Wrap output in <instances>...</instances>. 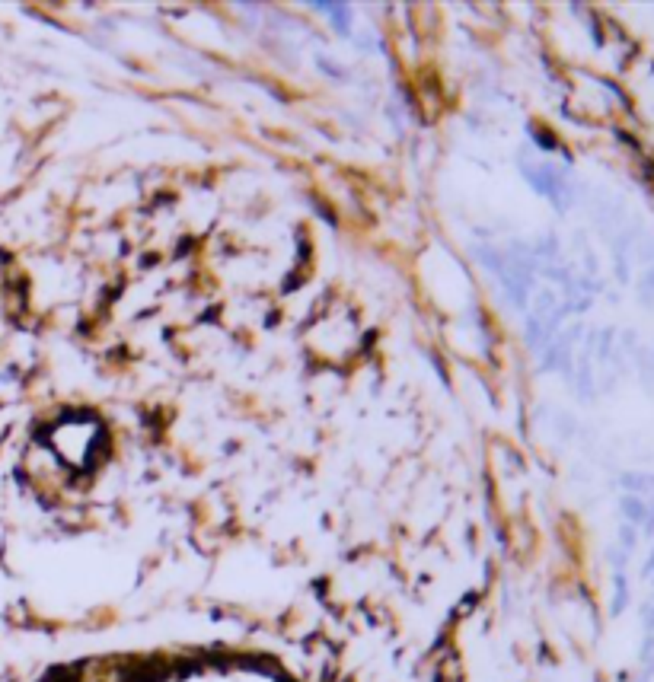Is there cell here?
I'll return each mask as SVG.
<instances>
[{
	"label": "cell",
	"mask_w": 654,
	"mask_h": 682,
	"mask_svg": "<svg viewBox=\"0 0 654 682\" xmlns=\"http://www.w3.org/2000/svg\"><path fill=\"white\" fill-rule=\"evenodd\" d=\"M316 10L326 13L329 20L339 26V32H348V23H351V10L348 7H341V4H316Z\"/></svg>",
	"instance_id": "6da1fadb"
}]
</instances>
